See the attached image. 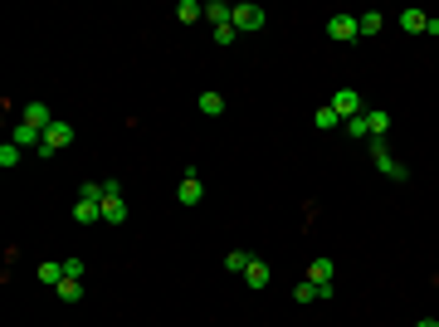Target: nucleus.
<instances>
[{"instance_id": "obj_16", "label": "nucleus", "mask_w": 439, "mask_h": 327, "mask_svg": "<svg viewBox=\"0 0 439 327\" xmlns=\"http://www.w3.org/2000/svg\"><path fill=\"white\" fill-rule=\"evenodd\" d=\"M74 220H79V225H98V220H103V206H93V201H79V206H74Z\"/></svg>"}, {"instance_id": "obj_5", "label": "nucleus", "mask_w": 439, "mask_h": 327, "mask_svg": "<svg viewBox=\"0 0 439 327\" xmlns=\"http://www.w3.org/2000/svg\"><path fill=\"white\" fill-rule=\"evenodd\" d=\"M327 39H337V44H351V39H361V29H356V15H332V20H327Z\"/></svg>"}, {"instance_id": "obj_21", "label": "nucleus", "mask_w": 439, "mask_h": 327, "mask_svg": "<svg viewBox=\"0 0 439 327\" xmlns=\"http://www.w3.org/2000/svg\"><path fill=\"white\" fill-rule=\"evenodd\" d=\"M313 122H318L323 132H332V127H342V117H337V108H332V103H323V108L313 112Z\"/></svg>"}, {"instance_id": "obj_4", "label": "nucleus", "mask_w": 439, "mask_h": 327, "mask_svg": "<svg viewBox=\"0 0 439 327\" xmlns=\"http://www.w3.org/2000/svg\"><path fill=\"white\" fill-rule=\"evenodd\" d=\"M176 201H181V206H201V201H205V186H201L196 166H186V176H181V186H176Z\"/></svg>"}, {"instance_id": "obj_3", "label": "nucleus", "mask_w": 439, "mask_h": 327, "mask_svg": "<svg viewBox=\"0 0 439 327\" xmlns=\"http://www.w3.org/2000/svg\"><path fill=\"white\" fill-rule=\"evenodd\" d=\"M74 142V122H64V117H54V127L44 132V142H39V156H54V152H64Z\"/></svg>"}, {"instance_id": "obj_13", "label": "nucleus", "mask_w": 439, "mask_h": 327, "mask_svg": "<svg viewBox=\"0 0 439 327\" xmlns=\"http://www.w3.org/2000/svg\"><path fill=\"white\" fill-rule=\"evenodd\" d=\"M176 20H181V25H196V20H205V5H201V0H181V5H176Z\"/></svg>"}, {"instance_id": "obj_1", "label": "nucleus", "mask_w": 439, "mask_h": 327, "mask_svg": "<svg viewBox=\"0 0 439 327\" xmlns=\"http://www.w3.org/2000/svg\"><path fill=\"white\" fill-rule=\"evenodd\" d=\"M264 5H254V0H244V5H234V15H229V25L239 29V34H254V29H264Z\"/></svg>"}, {"instance_id": "obj_11", "label": "nucleus", "mask_w": 439, "mask_h": 327, "mask_svg": "<svg viewBox=\"0 0 439 327\" xmlns=\"http://www.w3.org/2000/svg\"><path fill=\"white\" fill-rule=\"evenodd\" d=\"M269 279H273V274H269V264H264V259H254V264L244 269V283H249V288H269Z\"/></svg>"}, {"instance_id": "obj_28", "label": "nucleus", "mask_w": 439, "mask_h": 327, "mask_svg": "<svg viewBox=\"0 0 439 327\" xmlns=\"http://www.w3.org/2000/svg\"><path fill=\"white\" fill-rule=\"evenodd\" d=\"M425 34H435V39H439V15H430V20H425Z\"/></svg>"}, {"instance_id": "obj_27", "label": "nucleus", "mask_w": 439, "mask_h": 327, "mask_svg": "<svg viewBox=\"0 0 439 327\" xmlns=\"http://www.w3.org/2000/svg\"><path fill=\"white\" fill-rule=\"evenodd\" d=\"M83 269H88V264H83L79 254H74V259H64V274H69V279H83Z\"/></svg>"}, {"instance_id": "obj_29", "label": "nucleus", "mask_w": 439, "mask_h": 327, "mask_svg": "<svg viewBox=\"0 0 439 327\" xmlns=\"http://www.w3.org/2000/svg\"><path fill=\"white\" fill-rule=\"evenodd\" d=\"M415 327H439V318H420V323H415Z\"/></svg>"}, {"instance_id": "obj_18", "label": "nucleus", "mask_w": 439, "mask_h": 327, "mask_svg": "<svg viewBox=\"0 0 439 327\" xmlns=\"http://www.w3.org/2000/svg\"><path fill=\"white\" fill-rule=\"evenodd\" d=\"M332 274H337L332 259H313V264H308V279H313V283H332Z\"/></svg>"}, {"instance_id": "obj_6", "label": "nucleus", "mask_w": 439, "mask_h": 327, "mask_svg": "<svg viewBox=\"0 0 439 327\" xmlns=\"http://www.w3.org/2000/svg\"><path fill=\"white\" fill-rule=\"evenodd\" d=\"M20 122H29L34 132H49V127H54V117H49V103H39V98H29V103L20 108Z\"/></svg>"}, {"instance_id": "obj_24", "label": "nucleus", "mask_w": 439, "mask_h": 327, "mask_svg": "<svg viewBox=\"0 0 439 327\" xmlns=\"http://www.w3.org/2000/svg\"><path fill=\"white\" fill-rule=\"evenodd\" d=\"M318 288H323V283H313V279H303V283L293 288V298H298V303H318Z\"/></svg>"}, {"instance_id": "obj_8", "label": "nucleus", "mask_w": 439, "mask_h": 327, "mask_svg": "<svg viewBox=\"0 0 439 327\" xmlns=\"http://www.w3.org/2000/svg\"><path fill=\"white\" fill-rule=\"evenodd\" d=\"M69 274H64V259H44L39 264V283H49V288H59Z\"/></svg>"}, {"instance_id": "obj_26", "label": "nucleus", "mask_w": 439, "mask_h": 327, "mask_svg": "<svg viewBox=\"0 0 439 327\" xmlns=\"http://www.w3.org/2000/svg\"><path fill=\"white\" fill-rule=\"evenodd\" d=\"M234 39H239L234 25H215V44H234Z\"/></svg>"}, {"instance_id": "obj_12", "label": "nucleus", "mask_w": 439, "mask_h": 327, "mask_svg": "<svg viewBox=\"0 0 439 327\" xmlns=\"http://www.w3.org/2000/svg\"><path fill=\"white\" fill-rule=\"evenodd\" d=\"M229 15H234V5H224V0H205V20H210V29H215V25H229Z\"/></svg>"}, {"instance_id": "obj_10", "label": "nucleus", "mask_w": 439, "mask_h": 327, "mask_svg": "<svg viewBox=\"0 0 439 327\" xmlns=\"http://www.w3.org/2000/svg\"><path fill=\"white\" fill-rule=\"evenodd\" d=\"M10 142H15V147H34V152H39V142H44V132H34L29 122H20V127L10 132Z\"/></svg>"}, {"instance_id": "obj_14", "label": "nucleus", "mask_w": 439, "mask_h": 327, "mask_svg": "<svg viewBox=\"0 0 439 327\" xmlns=\"http://www.w3.org/2000/svg\"><path fill=\"white\" fill-rule=\"evenodd\" d=\"M425 20H430L425 10H400V29L405 34H425Z\"/></svg>"}, {"instance_id": "obj_19", "label": "nucleus", "mask_w": 439, "mask_h": 327, "mask_svg": "<svg viewBox=\"0 0 439 327\" xmlns=\"http://www.w3.org/2000/svg\"><path fill=\"white\" fill-rule=\"evenodd\" d=\"M54 293H59L64 303H79V298H83V279H64V283H59Z\"/></svg>"}, {"instance_id": "obj_2", "label": "nucleus", "mask_w": 439, "mask_h": 327, "mask_svg": "<svg viewBox=\"0 0 439 327\" xmlns=\"http://www.w3.org/2000/svg\"><path fill=\"white\" fill-rule=\"evenodd\" d=\"M103 220L108 225H127V201H122L117 181H103Z\"/></svg>"}, {"instance_id": "obj_22", "label": "nucleus", "mask_w": 439, "mask_h": 327, "mask_svg": "<svg viewBox=\"0 0 439 327\" xmlns=\"http://www.w3.org/2000/svg\"><path fill=\"white\" fill-rule=\"evenodd\" d=\"M20 156H25V147H15V142H5L0 147V166L10 171V166H20Z\"/></svg>"}, {"instance_id": "obj_25", "label": "nucleus", "mask_w": 439, "mask_h": 327, "mask_svg": "<svg viewBox=\"0 0 439 327\" xmlns=\"http://www.w3.org/2000/svg\"><path fill=\"white\" fill-rule=\"evenodd\" d=\"M342 127H346V137H371V132H366V112H361V117H346Z\"/></svg>"}, {"instance_id": "obj_15", "label": "nucleus", "mask_w": 439, "mask_h": 327, "mask_svg": "<svg viewBox=\"0 0 439 327\" xmlns=\"http://www.w3.org/2000/svg\"><path fill=\"white\" fill-rule=\"evenodd\" d=\"M366 132H371V137H386V132H391V112L371 108V112H366Z\"/></svg>"}, {"instance_id": "obj_23", "label": "nucleus", "mask_w": 439, "mask_h": 327, "mask_svg": "<svg viewBox=\"0 0 439 327\" xmlns=\"http://www.w3.org/2000/svg\"><path fill=\"white\" fill-rule=\"evenodd\" d=\"M79 201H93V206H103V181H83V186H79Z\"/></svg>"}, {"instance_id": "obj_17", "label": "nucleus", "mask_w": 439, "mask_h": 327, "mask_svg": "<svg viewBox=\"0 0 439 327\" xmlns=\"http://www.w3.org/2000/svg\"><path fill=\"white\" fill-rule=\"evenodd\" d=\"M249 264H254V254H249V249H229V254H224V269H229V274H244Z\"/></svg>"}, {"instance_id": "obj_20", "label": "nucleus", "mask_w": 439, "mask_h": 327, "mask_svg": "<svg viewBox=\"0 0 439 327\" xmlns=\"http://www.w3.org/2000/svg\"><path fill=\"white\" fill-rule=\"evenodd\" d=\"M196 108L205 112V117H219V112H224V98H219V93H201V98H196Z\"/></svg>"}, {"instance_id": "obj_7", "label": "nucleus", "mask_w": 439, "mask_h": 327, "mask_svg": "<svg viewBox=\"0 0 439 327\" xmlns=\"http://www.w3.org/2000/svg\"><path fill=\"white\" fill-rule=\"evenodd\" d=\"M332 108H337L342 122H346V117H361V93H356V88H337V93H332Z\"/></svg>"}, {"instance_id": "obj_9", "label": "nucleus", "mask_w": 439, "mask_h": 327, "mask_svg": "<svg viewBox=\"0 0 439 327\" xmlns=\"http://www.w3.org/2000/svg\"><path fill=\"white\" fill-rule=\"evenodd\" d=\"M381 25H386V15H381V10H366V15H356V29H361V39L381 34Z\"/></svg>"}]
</instances>
